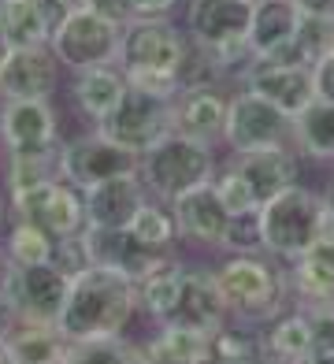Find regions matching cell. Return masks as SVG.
<instances>
[{
  "instance_id": "1",
  "label": "cell",
  "mask_w": 334,
  "mask_h": 364,
  "mask_svg": "<svg viewBox=\"0 0 334 364\" xmlns=\"http://www.w3.org/2000/svg\"><path fill=\"white\" fill-rule=\"evenodd\" d=\"M134 312H138V287L119 272L90 264L67 287V301L60 309L56 327L63 331L67 342L126 335Z\"/></svg>"
},
{
  "instance_id": "2",
  "label": "cell",
  "mask_w": 334,
  "mask_h": 364,
  "mask_svg": "<svg viewBox=\"0 0 334 364\" xmlns=\"http://www.w3.org/2000/svg\"><path fill=\"white\" fill-rule=\"evenodd\" d=\"M186 48L190 38L182 26H175V19H126L119 30L115 63L123 68L130 86L175 97Z\"/></svg>"
},
{
  "instance_id": "3",
  "label": "cell",
  "mask_w": 334,
  "mask_h": 364,
  "mask_svg": "<svg viewBox=\"0 0 334 364\" xmlns=\"http://www.w3.org/2000/svg\"><path fill=\"white\" fill-rule=\"evenodd\" d=\"M212 272L227 301V312L242 323L264 327L290 305L286 268L271 264L267 253H227Z\"/></svg>"
},
{
  "instance_id": "4",
  "label": "cell",
  "mask_w": 334,
  "mask_h": 364,
  "mask_svg": "<svg viewBox=\"0 0 334 364\" xmlns=\"http://www.w3.org/2000/svg\"><path fill=\"white\" fill-rule=\"evenodd\" d=\"M215 171H220L215 149L205 141L182 138L175 130L138 156V178L145 182L149 197H156L163 205H171L175 197L212 182Z\"/></svg>"
},
{
  "instance_id": "5",
  "label": "cell",
  "mask_w": 334,
  "mask_h": 364,
  "mask_svg": "<svg viewBox=\"0 0 334 364\" xmlns=\"http://www.w3.org/2000/svg\"><path fill=\"white\" fill-rule=\"evenodd\" d=\"M260 216V242H264V253L271 260L290 264L301 253L312 250V242L320 238V227H323V193H316L308 186H290L282 190L279 197L264 201L257 208Z\"/></svg>"
},
{
  "instance_id": "6",
  "label": "cell",
  "mask_w": 334,
  "mask_h": 364,
  "mask_svg": "<svg viewBox=\"0 0 334 364\" xmlns=\"http://www.w3.org/2000/svg\"><path fill=\"white\" fill-rule=\"evenodd\" d=\"M249 19H253V0H190L186 4V38L215 56L223 75L238 78L253 53H249Z\"/></svg>"
},
{
  "instance_id": "7",
  "label": "cell",
  "mask_w": 334,
  "mask_h": 364,
  "mask_svg": "<svg viewBox=\"0 0 334 364\" xmlns=\"http://www.w3.org/2000/svg\"><path fill=\"white\" fill-rule=\"evenodd\" d=\"M67 279L53 264H4L0 305L8 323H56L67 301Z\"/></svg>"
},
{
  "instance_id": "8",
  "label": "cell",
  "mask_w": 334,
  "mask_h": 364,
  "mask_svg": "<svg viewBox=\"0 0 334 364\" xmlns=\"http://www.w3.org/2000/svg\"><path fill=\"white\" fill-rule=\"evenodd\" d=\"M93 130L104 134L108 141H115V145H123V149L141 156L145 149H153L160 138L171 134V97L130 86L123 93V101L115 105L100 123H93Z\"/></svg>"
},
{
  "instance_id": "9",
  "label": "cell",
  "mask_w": 334,
  "mask_h": 364,
  "mask_svg": "<svg viewBox=\"0 0 334 364\" xmlns=\"http://www.w3.org/2000/svg\"><path fill=\"white\" fill-rule=\"evenodd\" d=\"M119 23L104 19L90 8L67 11L63 19L53 26V38H48V48L60 60L63 71H86V68H100V63H115V53H119Z\"/></svg>"
},
{
  "instance_id": "10",
  "label": "cell",
  "mask_w": 334,
  "mask_h": 364,
  "mask_svg": "<svg viewBox=\"0 0 334 364\" xmlns=\"http://www.w3.org/2000/svg\"><path fill=\"white\" fill-rule=\"evenodd\" d=\"M230 156L257 153L271 145H293V119L282 115L275 105H267L253 90L238 86L227 97V119H223V141Z\"/></svg>"
},
{
  "instance_id": "11",
  "label": "cell",
  "mask_w": 334,
  "mask_h": 364,
  "mask_svg": "<svg viewBox=\"0 0 334 364\" xmlns=\"http://www.w3.org/2000/svg\"><path fill=\"white\" fill-rule=\"evenodd\" d=\"M0 145L8 156L56 160L60 153V119L53 101H4L0 105Z\"/></svg>"
},
{
  "instance_id": "12",
  "label": "cell",
  "mask_w": 334,
  "mask_h": 364,
  "mask_svg": "<svg viewBox=\"0 0 334 364\" xmlns=\"http://www.w3.org/2000/svg\"><path fill=\"white\" fill-rule=\"evenodd\" d=\"M56 171H60L63 182H71L78 190H90L97 182L115 178L123 171H138V153H130V149L115 145L104 134L90 130V134H78V138L60 145Z\"/></svg>"
},
{
  "instance_id": "13",
  "label": "cell",
  "mask_w": 334,
  "mask_h": 364,
  "mask_svg": "<svg viewBox=\"0 0 334 364\" xmlns=\"http://www.w3.org/2000/svg\"><path fill=\"white\" fill-rule=\"evenodd\" d=\"M8 212L15 220H30V223L45 227L53 238L78 235L86 227V197H82L78 186L63 182L60 175L26 190V193L8 197Z\"/></svg>"
},
{
  "instance_id": "14",
  "label": "cell",
  "mask_w": 334,
  "mask_h": 364,
  "mask_svg": "<svg viewBox=\"0 0 334 364\" xmlns=\"http://www.w3.org/2000/svg\"><path fill=\"white\" fill-rule=\"evenodd\" d=\"M82 238H86V250H90V264H100V268H112V272L126 275L134 287H138L149 272H156L160 264H167L175 257V253H163V250H149L145 242L134 238L130 227H86Z\"/></svg>"
},
{
  "instance_id": "15",
  "label": "cell",
  "mask_w": 334,
  "mask_h": 364,
  "mask_svg": "<svg viewBox=\"0 0 334 364\" xmlns=\"http://www.w3.org/2000/svg\"><path fill=\"white\" fill-rule=\"evenodd\" d=\"M238 86L253 90L267 105H275L282 115H290V119L316 101L312 68H286V63H267L257 56L238 71Z\"/></svg>"
},
{
  "instance_id": "16",
  "label": "cell",
  "mask_w": 334,
  "mask_h": 364,
  "mask_svg": "<svg viewBox=\"0 0 334 364\" xmlns=\"http://www.w3.org/2000/svg\"><path fill=\"white\" fill-rule=\"evenodd\" d=\"M60 75L63 68L48 45L11 48L0 68V101H53Z\"/></svg>"
},
{
  "instance_id": "17",
  "label": "cell",
  "mask_w": 334,
  "mask_h": 364,
  "mask_svg": "<svg viewBox=\"0 0 334 364\" xmlns=\"http://www.w3.org/2000/svg\"><path fill=\"white\" fill-rule=\"evenodd\" d=\"M282 268H286L290 305L308 309L334 301V216H323L320 238L312 242V250L282 264Z\"/></svg>"
},
{
  "instance_id": "18",
  "label": "cell",
  "mask_w": 334,
  "mask_h": 364,
  "mask_svg": "<svg viewBox=\"0 0 334 364\" xmlns=\"http://www.w3.org/2000/svg\"><path fill=\"white\" fill-rule=\"evenodd\" d=\"M171 212H175L178 242H190V245H197V250H223L227 245V230H230L234 216L220 201V193H215L212 182L175 197Z\"/></svg>"
},
{
  "instance_id": "19",
  "label": "cell",
  "mask_w": 334,
  "mask_h": 364,
  "mask_svg": "<svg viewBox=\"0 0 334 364\" xmlns=\"http://www.w3.org/2000/svg\"><path fill=\"white\" fill-rule=\"evenodd\" d=\"M230 316L227 301L215 283V272L208 264H186L182 260V287H178V301L171 309L167 323H182V327H197V331H212Z\"/></svg>"
},
{
  "instance_id": "20",
  "label": "cell",
  "mask_w": 334,
  "mask_h": 364,
  "mask_svg": "<svg viewBox=\"0 0 334 364\" xmlns=\"http://www.w3.org/2000/svg\"><path fill=\"white\" fill-rule=\"evenodd\" d=\"M227 119V93L220 86H193L171 97V130L182 138L220 145Z\"/></svg>"
},
{
  "instance_id": "21",
  "label": "cell",
  "mask_w": 334,
  "mask_h": 364,
  "mask_svg": "<svg viewBox=\"0 0 334 364\" xmlns=\"http://www.w3.org/2000/svg\"><path fill=\"white\" fill-rule=\"evenodd\" d=\"M82 197H86V227H130L138 208L149 201V190L138 171H123L82 190Z\"/></svg>"
},
{
  "instance_id": "22",
  "label": "cell",
  "mask_w": 334,
  "mask_h": 364,
  "mask_svg": "<svg viewBox=\"0 0 334 364\" xmlns=\"http://www.w3.org/2000/svg\"><path fill=\"white\" fill-rule=\"evenodd\" d=\"M230 164L249 182L257 205L271 201L282 190L297 186V175H301V160H297L293 145H271V149H257V153H238Z\"/></svg>"
},
{
  "instance_id": "23",
  "label": "cell",
  "mask_w": 334,
  "mask_h": 364,
  "mask_svg": "<svg viewBox=\"0 0 334 364\" xmlns=\"http://www.w3.org/2000/svg\"><path fill=\"white\" fill-rule=\"evenodd\" d=\"M126 90H130V82H126V75H123L119 63H100V68L75 71L71 101H75V108L86 115L90 123H100L115 105L123 101Z\"/></svg>"
},
{
  "instance_id": "24",
  "label": "cell",
  "mask_w": 334,
  "mask_h": 364,
  "mask_svg": "<svg viewBox=\"0 0 334 364\" xmlns=\"http://www.w3.org/2000/svg\"><path fill=\"white\" fill-rule=\"evenodd\" d=\"M60 19L63 15L53 8V0H0V34L11 48L48 45Z\"/></svg>"
},
{
  "instance_id": "25",
  "label": "cell",
  "mask_w": 334,
  "mask_h": 364,
  "mask_svg": "<svg viewBox=\"0 0 334 364\" xmlns=\"http://www.w3.org/2000/svg\"><path fill=\"white\" fill-rule=\"evenodd\" d=\"M301 26V11L293 8V0H253V19H249V53L267 56L279 45L293 41Z\"/></svg>"
},
{
  "instance_id": "26",
  "label": "cell",
  "mask_w": 334,
  "mask_h": 364,
  "mask_svg": "<svg viewBox=\"0 0 334 364\" xmlns=\"http://www.w3.org/2000/svg\"><path fill=\"white\" fill-rule=\"evenodd\" d=\"M149 364H208V331L182 327V323H156L153 338H145Z\"/></svg>"
},
{
  "instance_id": "27",
  "label": "cell",
  "mask_w": 334,
  "mask_h": 364,
  "mask_svg": "<svg viewBox=\"0 0 334 364\" xmlns=\"http://www.w3.org/2000/svg\"><path fill=\"white\" fill-rule=\"evenodd\" d=\"M260 350L264 360H301L312 350V327L308 312L301 305H286L260 327Z\"/></svg>"
},
{
  "instance_id": "28",
  "label": "cell",
  "mask_w": 334,
  "mask_h": 364,
  "mask_svg": "<svg viewBox=\"0 0 334 364\" xmlns=\"http://www.w3.org/2000/svg\"><path fill=\"white\" fill-rule=\"evenodd\" d=\"M4 338L15 364H63L67 338L56 323H8Z\"/></svg>"
},
{
  "instance_id": "29",
  "label": "cell",
  "mask_w": 334,
  "mask_h": 364,
  "mask_svg": "<svg viewBox=\"0 0 334 364\" xmlns=\"http://www.w3.org/2000/svg\"><path fill=\"white\" fill-rule=\"evenodd\" d=\"M293 149L297 156H312L320 164H334V105L316 101L293 115Z\"/></svg>"
},
{
  "instance_id": "30",
  "label": "cell",
  "mask_w": 334,
  "mask_h": 364,
  "mask_svg": "<svg viewBox=\"0 0 334 364\" xmlns=\"http://www.w3.org/2000/svg\"><path fill=\"white\" fill-rule=\"evenodd\" d=\"M178 287H182V260L171 257L167 264H160L156 272H149L138 283V309L153 323H167L175 301H178Z\"/></svg>"
},
{
  "instance_id": "31",
  "label": "cell",
  "mask_w": 334,
  "mask_h": 364,
  "mask_svg": "<svg viewBox=\"0 0 334 364\" xmlns=\"http://www.w3.org/2000/svg\"><path fill=\"white\" fill-rule=\"evenodd\" d=\"M63 364H145V350L126 335L78 338V342H67Z\"/></svg>"
},
{
  "instance_id": "32",
  "label": "cell",
  "mask_w": 334,
  "mask_h": 364,
  "mask_svg": "<svg viewBox=\"0 0 334 364\" xmlns=\"http://www.w3.org/2000/svg\"><path fill=\"white\" fill-rule=\"evenodd\" d=\"M208 353L212 360H264L260 327L227 316L220 327L208 331Z\"/></svg>"
},
{
  "instance_id": "33",
  "label": "cell",
  "mask_w": 334,
  "mask_h": 364,
  "mask_svg": "<svg viewBox=\"0 0 334 364\" xmlns=\"http://www.w3.org/2000/svg\"><path fill=\"white\" fill-rule=\"evenodd\" d=\"M53 245H56V238L30 220L11 216V223L4 230V260L8 264H48L53 260Z\"/></svg>"
},
{
  "instance_id": "34",
  "label": "cell",
  "mask_w": 334,
  "mask_h": 364,
  "mask_svg": "<svg viewBox=\"0 0 334 364\" xmlns=\"http://www.w3.org/2000/svg\"><path fill=\"white\" fill-rule=\"evenodd\" d=\"M130 230H134V238H138V242L149 245V250L175 253V242H178L175 212H171V205L156 201V197H149V201L138 208V216L130 220Z\"/></svg>"
},
{
  "instance_id": "35",
  "label": "cell",
  "mask_w": 334,
  "mask_h": 364,
  "mask_svg": "<svg viewBox=\"0 0 334 364\" xmlns=\"http://www.w3.org/2000/svg\"><path fill=\"white\" fill-rule=\"evenodd\" d=\"M56 160H38V156H8V175H4V193H26L41 182L56 178Z\"/></svg>"
},
{
  "instance_id": "36",
  "label": "cell",
  "mask_w": 334,
  "mask_h": 364,
  "mask_svg": "<svg viewBox=\"0 0 334 364\" xmlns=\"http://www.w3.org/2000/svg\"><path fill=\"white\" fill-rule=\"evenodd\" d=\"M212 186H215V193H220V201L227 205L230 216H242V212H257L260 208L253 190H249V182L242 178V171L234 168V164H227L223 171H215Z\"/></svg>"
},
{
  "instance_id": "37",
  "label": "cell",
  "mask_w": 334,
  "mask_h": 364,
  "mask_svg": "<svg viewBox=\"0 0 334 364\" xmlns=\"http://www.w3.org/2000/svg\"><path fill=\"white\" fill-rule=\"evenodd\" d=\"M86 230V227H82ZM82 230L78 235H63V238H56V245H53V268H60L67 279H75L78 272H86L90 268V250H86V238H82Z\"/></svg>"
},
{
  "instance_id": "38",
  "label": "cell",
  "mask_w": 334,
  "mask_h": 364,
  "mask_svg": "<svg viewBox=\"0 0 334 364\" xmlns=\"http://www.w3.org/2000/svg\"><path fill=\"white\" fill-rule=\"evenodd\" d=\"M227 253H264V242H260V216L257 212H242V216L230 220L227 230Z\"/></svg>"
},
{
  "instance_id": "39",
  "label": "cell",
  "mask_w": 334,
  "mask_h": 364,
  "mask_svg": "<svg viewBox=\"0 0 334 364\" xmlns=\"http://www.w3.org/2000/svg\"><path fill=\"white\" fill-rule=\"evenodd\" d=\"M308 327H312V350L316 346H334V301L308 305Z\"/></svg>"
},
{
  "instance_id": "40",
  "label": "cell",
  "mask_w": 334,
  "mask_h": 364,
  "mask_svg": "<svg viewBox=\"0 0 334 364\" xmlns=\"http://www.w3.org/2000/svg\"><path fill=\"white\" fill-rule=\"evenodd\" d=\"M312 82H316V97L334 105V48L312 63Z\"/></svg>"
},
{
  "instance_id": "41",
  "label": "cell",
  "mask_w": 334,
  "mask_h": 364,
  "mask_svg": "<svg viewBox=\"0 0 334 364\" xmlns=\"http://www.w3.org/2000/svg\"><path fill=\"white\" fill-rule=\"evenodd\" d=\"M178 0H130V19H171Z\"/></svg>"
},
{
  "instance_id": "42",
  "label": "cell",
  "mask_w": 334,
  "mask_h": 364,
  "mask_svg": "<svg viewBox=\"0 0 334 364\" xmlns=\"http://www.w3.org/2000/svg\"><path fill=\"white\" fill-rule=\"evenodd\" d=\"M86 8L104 15V19H112V23H119V26L130 19V0H86Z\"/></svg>"
},
{
  "instance_id": "43",
  "label": "cell",
  "mask_w": 334,
  "mask_h": 364,
  "mask_svg": "<svg viewBox=\"0 0 334 364\" xmlns=\"http://www.w3.org/2000/svg\"><path fill=\"white\" fill-rule=\"evenodd\" d=\"M293 8L301 15H316V19H330L334 23V0H293Z\"/></svg>"
},
{
  "instance_id": "44",
  "label": "cell",
  "mask_w": 334,
  "mask_h": 364,
  "mask_svg": "<svg viewBox=\"0 0 334 364\" xmlns=\"http://www.w3.org/2000/svg\"><path fill=\"white\" fill-rule=\"evenodd\" d=\"M297 364H334V346H316V350H308Z\"/></svg>"
},
{
  "instance_id": "45",
  "label": "cell",
  "mask_w": 334,
  "mask_h": 364,
  "mask_svg": "<svg viewBox=\"0 0 334 364\" xmlns=\"http://www.w3.org/2000/svg\"><path fill=\"white\" fill-rule=\"evenodd\" d=\"M53 8H56L60 15H67V11H78V8H86V0H53Z\"/></svg>"
},
{
  "instance_id": "46",
  "label": "cell",
  "mask_w": 334,
  "mask_h": 364,
  "mask_svg": "<svg viewBox=\"0 0 334 364\" xmlns=\"http://www.w3.org/2000/svg\"><path fill=\"white\" fill-rule=\"evenodd\" d=\"M0 364H15V357H11V346H8V338L0 335Z\"/></svg>"
},
{
  "instance_id": "47",
  "label": "cell",
  "mask_w": 334,
  "mask_h": 364,
  "mask_svg": "<svg viewBox=\"0 0 334 364\" xmlns=\"http://www.w3.org/2000/svg\"><path fill=\"white\" fill-rule=\"evenodd\" d=\"M323 208H327V216H334V182L323 190Z\"/></svg>"
},
{
  "instance_id": "48",
  "label": "cell",
  "mask_w": 334,
  "mask_h": 364,
  "mask_svg": "<svg viewBox=\"0 0 334 364\" xmlns=\"http://www.w3.org/2000/svg\"><path fill=\"white\" fill-rule=\"evenodd\" d=\"M4 223H8V193L0 190V230H4Z\"/></svg>"
},
{
  "instance_id": "49",
  "label": "cell",
  "mask_w": 334,
  "mask_h": 364,
  "mask_svg": "<svg viewBox=\"0 0 334 364\" xmlns=\"http://www.w3.org/2000/svg\"><path fill=\"white\" fill-rule=\"evenodd\" d=\"M8 53H11V45H8V38L0 34V68H4V60H8Z\"/></svg>"
},
{
  "instance_id": "50",
  "label": "cell",
  "mask_w": 334,
  "mask_h": 364,
  "mask_svg": "<svg viewBox=\"0 0 334 364\" xmlns=\"http://www.w3.org/2000/svg\"><path fill=\"white\" fill-rule=\"evenodd\" d=\"M208 364H264V360H208Z\"/></svg>"
},
{
  "instance_id": "51",
  "label": "cell",
  "mask_w": 334,
  "mask_h": 364,
  "mask_svg": "<svg viewBox=\"0 0 334 364\" xmlns=\"http://www.w3.org/2000/svg\"><path fill=\"white\" fill-rule=\"evenodd\" d=\"M8 331V312H4V305H0V335Z\"/></svg>"
},
{
  "instance_id": "52",
  "label": "cell",
  "mask_w": 334,
  "mask_h": 364,
  "mask_svg": "<svg viewBox=\"0 0 334 364\" xmlns=\"http://www.w3.org/2000/svg\"><path fill=\"white\" fill-rule=\"evenodd\" d=\"M4 264H8V260H4V253H0V279H4Z\"/></svg>"
},
{
  "instance_id": "53",
  "label": "cell",
  "mask_w": 334,
  "mask_h": 364,
  "mask_svg": "<svg viewBox=\"0 0 334 364\" xmlns=\"http://www.w3.org/2000/svg\"><path fill=\"white\" fill-rule=\"evenodd\" d=\"M264 364H297V360H264Z\"/></svg>"
},
{
  "instance_id": "54",
  "label": "cell",
  "mask_w": 334,
  "mask_h": 364,
  "mask_svg": "<svg viewBox=\"0 0 334 364\" xmlns=\"http://www.w3.org/2000/svg\"><path fill=\"white\" fill-rule=\"evenodd\" d=\"M145 364H149V360H145Z\"/></svg>"
}]
</instances>
